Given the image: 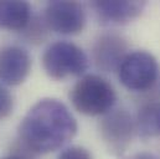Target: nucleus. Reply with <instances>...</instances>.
<instances>
[{"instance_id": "obj_2", "label": "nucleus", "mask_w": 160, "mask_h": 159, "mask_svg": "<svg viewBox=\"0 0 160 159\" xmlns=\"http://www.w3.org/2000/svg\"><path fill=\"white\" fill-rule=\"evenodd\" d=\"M70 101L76 111L84 116H104L117 102L112 83L94 74L83 75L71 88Z\"/></svg>"}, {"instance_id": "obj_5", "label": "nucleus", "mask_w": 160, "mask_h": 159, "mask_svg": "<svg viewBox=\"0 0 160 159\" xmlns=\"http://www.w3.org/2000/svg\"><path fill=\"white\" fill-rule=\"evenodd\" d=\"M46 28L61 35H77L86 25V11L77 1H50L42 18Z\"/></svg>"}, {"instance_id": "obj_13", "label": "nucleus", "mask_w": 160, "mask_h": 159, "mask_svg": "<svg viewBox=\"0 0 160 159\" xmlns=\"http://www.w3.org/2000/svg\"><path fill=\"white\" fill-rule=\"evenodd\" d=\"M57 159H92L91 153L80 146H72L61 152Z\"/></svg>"}, {"instance_id": "obj_7", "label": "nucleus", "mask_w": 160, "mask_h": 159, "mask_svg": "<svg viewBox=\"0 0 160 159\" xmlns=\"http://www.w3.org/2000/svg\"><path fill=\"white\" fill-rule=\"evenodd\" d=\"M31 71V57L29 52L16 45L0 49V83L6 86L21 85Z\"/></svg>"}, {"instance_id": "obj_11", "label": "nucleus", "mask_w": 160, "mask_h": 159, "mask_svg": "<svg viewBox=\"0 0 160 159\" xmlns=\"http://www.w3.org/2000/svg\"><path fill=\"white\" fill-rule=\"evenodd\" d=\"M135 122V132L140 138L148 139L160 134V101L149 100L138 110Z\"/></svg>"}, {"instance_id": "obj_6", "label": "nucleus", "mask_w": 160, "mask_h": 159, "mask_svg": "<svg viewBox=\"0 0 160 159\" xmlns=\"http://www.w3.org/2000/svg\"><path fill=\"white\" fill-rule=\"evenodd\" d=\"M99 133L108 151L114 156H122L135 133L134 118L124 108L112 110L101 121Z\"/></svg>"}, {"instance_id": "obj_15", "label": "nucleus", "mask_w": 160, "mask_h": 159, "mask_svg": "<svg viewBox=\"0 0 160 159\" xmlns=\"http://www.w3.org/2000/svg\"><path fill=\"white\" fill-rule=\"evenodd\" d=\"M1 159H26V158L22 157V156H20V154H10V156H6V157H4V158Z\"/></svg>"}, {"instance_id": "obj_12", "label": "nucleus", "mask_w": 160, "mask_h": 159, "mask_svg": "<svg viewBox=\"0 0 160 159\" xmlns=\"http://www.w3.org/2000/svg\"><path fill=\"white\" fill-rule=\"evenodd\" d=\"M14 110V98L9 90L0 83V119L8 118Z\"/></svg>"}, {"instance_id": "obj_4", "label": "nucleus", "mask_w": 160, "mask_h": 159, "mask_svg": "<svg viewBox=\"0 0 160 159\" xmlns=\"http://www.w3.org/2000/svg\"><path fill=\"white\" fill-rule=\"evenodd\" d=\"M117 71L122 85L134 92L152 90L159 77V65L157 59L144 50L129 52Z\"/></svg>"}, {"instance_id": "obj_1", "label": "nucleus", "mask_w": 160, "mask_h": 159, "mask_svg": "<svg viewBox=\"0 0 160 159\" xmlns=\"http://www.w3.org/2000/svg\"><path fill=\"white\" fill-rule=\"evenodd\" d=\"M77 121L68 107L56 98H42L25 115L19 126L20 141L34 154L62 148L77 133Z\"/></svg>"}, {"instance_id": "obj_9", "label": "nucleus", "mask_w": 160, "mask_h": 159, "mask_svg": "<svg viewBox=\"0 0 160 159\" xmlns=\"http://www.w3.org/2000/svg\"><path fill=\"white\" fill-rule=\"evenodd\" d=\"M145 1H94V9L99 20L104 24L124 25L137 19L145 9Z\"/></svg>"}, {"instance_id": "obj_8", "label": "nucleus", "mask_w": 160, "mask_h": 159, "mask_svg": "<svg viewBox=\"0 0 160 159\" xmlns=\"http://www.w3.org/2000/svg\"><path fill=\"white\" fill-rule=\"evenodd\" d=\"M128 54L127 40L114 33L99 35L92 47L93 61L97 69L104 72L117 71Z\"/></svg>"}, {"instance_id": "obj_10", "label": "nucleus", "mask_w": 160, "mask_h": 159, "mask_svg": "<svg viewBox=\"0 0 160 159\" xmlns=\"http://www.w3.org/2000/svg\"><path fill=\"white\" fill-rule=\"evenodd\" d=\"M31 5L28 1L0 0V29L21 31L31 21Z\"/></svg>"}, {"instance_id": "obj_3", "label": "nucleus", "mask_w": 160, "mask_h": 159, "mask_svg": "<svg viewBox=\"0 0 160 159\" xmlns=\"http://www.w3.org/2000/svg\"><path fill=\"white\" fill-rule=\"evenodd\" d=\"M41 64L48 77L63 81L82 76L88 70L89 60L86 52L76 44L56 41L43 51Z\"/></svg>"}, {"instance_id": "obj_14", "label": "nucleus", "mask_w": 160, "mask_h": 159, "mask_svg": "<svg viewBox=\"0 0 160 159\" xmlns=\"http://www.w3.org/2000/svg\"><path fill=\"white\" fill-rule=\"evenodd\" d=\"M128 159H158L154 154L148 153V152H140V153H135L133 156H130Z\"/></svg>"}]
</instances>
